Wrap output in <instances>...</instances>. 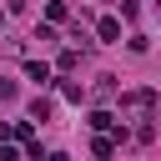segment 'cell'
<instances>
[{
	"mask_svg": "<svg viewBox=\"0 0 161 161\" xmlns=\"http://www.w3.org/2000/svg\"><path fill=\"white\" fill-rule=\"evenodd\" d=\"M101 40H121V20L106 15V20H101Z\"/></svg>",
	"mask_w": 161,
	"mask_h": 161,
	"instance_id": "2",
	"label": "cell"
},
{
	"mask_svg": "<svg viewBox=\"0 0 161 161\" xmlns=\"http://www.w3.org/2000/svg\"><path fill=\"white\" fill-rule=\"evenodd\" d=\"M45 161H70V156H60V151H55V156H45Z\"/></svg>",
	"mask_w": 161,
	"mask_h": 161,
	"instance_id": "3",
	"label": "cell"
},
{
	"mask_svg": "<svg viewBox=\"0 0 161 161\" xmlns=\"http://www.w3.org/2000/svg\"><path fill=\"white\" fill-rule=\"evenodd\" d=\"M25 75H30V80H40V86H50V65H45V60H30V65H25Z\"/></svg>",
	"mask_w": 161,
	"mask_h": 161,
	"instance_id": "1",
	"label": "cell"
}]
</instances>
